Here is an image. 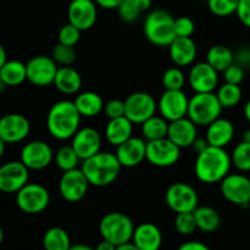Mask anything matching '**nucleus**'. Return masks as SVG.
I'll return each mask as SVG.
<instances>
[{"mask_svg": "<svg viewBox=\"0 0 250 250\" xmlns=\"http://www.w3.org/2000/svg\"><path fill=\"white\" fill-rule=\"evenodd\" d=\"M167 207L176 214L193 212L199 207V197L192 186L183 182L173 183L167 188L165 194Z\"/></svg>", "mask_w": 250, "mask_h": 250, "instance_id": "8", "label": "nucleus"}, {"mask_svg": "<svg viewBox=\"0 0 250 250\" xmlns=\"http://www.w3.org/2000/svg\"><path fill=\"white\" fill-rule=\"evenodd\" d=\"M7 59H6V51H5L4 46H0V66L5 65L7 62Z\"/></svg>", "mask_w": 250, "mask_h": 250, "instance_id": "51", "label": "nucleus"}, {"mask_svg": "<svg viewBox=\"0 0 250 250\" xmlns=\"http://www.w3.org/2000/svg\"><path fill=\"white\" fill-rule=\"evenodd\" d=\"M167 137L181 149L189 148L198 138L197 125L188 116L170 121Z\"/></svg>", "mask_w": 250, "mask_h": 250, "instance_id": "22", "label": "nucleus"}, {"mask_svg": "<svg viewBox=\"0 0 250 250\" xmlns=\"http://www.w3.org/2000/svg\"><path fill=\"white\" fill-rule=\"evenodd\" d=\"M180 250H209V247L202 242L189 241L187 243H183L180 247Z\"/></svg>", "mask_w": 250, "mask_h": 250, "instance_id": "47", "label": "nucleus"}, {"mask_svg": "<svg viewBox=\"0 0 250 250\" xmlns=\"http://www.w3.org/2000/svg\"><path fill=\"white\" fill-rule=\"evenodd\" d=\"M92 248L88 246H82V244H78V246H71V250H90Z\"/></svg>", "mask_w": 250, "mask_h": 250, "instance_id": "53", "label": "nucleus"}, {"mask_svg": "<svg viewBox=\"0 0 250 250\" xmlns=\"http://www.w3.org/2000/svg\"><path fill=\"white\" fill-rule=\"evenodd\" d=\"M54 160H55L56 166L63 172L77 168L80 161H82L75 149L72 148V146H63L59 148L54 154Z\"/></svg>", "mask_w": 250, "mask_h": 250, "instance_id": "34", "label": "nucleus"}, {"mask_svg": "<svg viewBox=\"0 0 250 250\" xmlns=\"http://www.w3.org/2000/svg\"><path fill=\"white\" fill-rule=\"evenodd\" d=\"M181 148L168 137L146 142V161L156 167H170L178 163Z\"/></svg>", "mask_w": 250, "mask_h": 250, "instance_id": "9", "label": "nucleus"}, {"mask_svg": "<svg viewBox=\"0 0 250 250\" xmlns=\"http://www.w3.org/2000/svg\"><path fill=\"white\" fill-rule=\"evenodd\" d=\"M208 146H209V143H208L207 138H205V139H203V138H197V139H195V141H194V143L192 144L193 150H194L197 154L202 153V151L204 150V149H207Z\"/></svg>", "mask_w": 250, "mask_h": 250, "instance_id": "49", "label": "nucleus"}, {"mask_svg": "<svg viewBox=\"0 0 250 250\" xmlns=\"http://www.w3.org/2000/svg\"><path fill=\"white\" fill-rule=\"evenodd\" d=\"M236 15L244 26L250 28V0H241L239 1Z\"/></svg>", "mask_w": 250, "mask_h": 250, "instance_id": "46", "label": "nucleus"}, {"mask_svg": "<svg viewBox=\"0 0 250 250\" xmlns=\"http://www.w3.org/2000/svg\"><path fill=\"white\" fill-rule=\"evenodd\" d=\"M4 241V231L2 229H0V243Z\"/></svg>", "mask_w": 250, "mask_h": 250, "instance_id": "55", "label": "nucleus"}, {"mask_svg": "<svg viewBox=\"0 0 250 250\" xmlns=\"http://www.w3.org/2000/svg\"><path fill=\"white\" fill-rule=\"evenodd\" d=\"M104 112L109 119H116V117L125 116L126 107H125V102L119 99H112L107 102L104 106Z\"/></svg>", "mask_w": 250, "mask_h": 250, "instance_id": "45", "label": "nucleus"}, {"mask_svg": "<svg viewBox=\"0 0 250 250\" xmlns=\"http://www.w3.org/2000/svg\"><path fill=\"white\" fill-rule=\"evenodd\" d=\"M115 249H116V247H115L112 243H110V242L105 241V239H103V241L97 246V250H115Z\"/></svg>", "mask_w": 250, "mask_h": 250, "instance_id": "50", "label": "nucleus"}, {"mask_svg": "<svg viewBox=\"0 0 250 250\" xmlns=\"http://www.w3.org/2000/svg\"><path fill=\"white\" fill-rule=\"evenodd\" d=\"M81 29L73 26L72 23L68 22L67 24H63L60 28L58 34L59 43H62L68 46H75L81 39Z\"/></svg>", "mask_w": 250, "mask_h": 250, "instance_id": "42", "label": "nucleus"}, {"mask_svg": "<svg viewBox=\"0 0 250 250\" xmlns=\"http://www.w3.org/2000/svg\"><path fill=\"white\" fill-rule=\"evenodd\" d=\"M175 31L177 37H192L195 31V23L190 17L180 16L175 21Z\"/></svg>", "mask_w": 250, "mask_h": 250, "instance_id": "43", "label": "nucleus"}, {"mask_svg": "<svg viewBox=\"0 0 250 250\" xmlns=\"http://www.w3.org/2000/svg\"><path fill=\"white\" fill-rule=\"evenodd\" d=\"M175 21L172 15L165 10H153L144 20V36L151 44L168 48L176 39Z\"/></svg>", "mask_w": 250, "mask_h": 250, "instance_id": "4", "label": "nucleus"}, {"mask_svg": "<svg viewBox=\"0 0 250 250\" xmlns=\"http://www.w3.org/2000/svg\"><path fill=\"white\" fill-rule=\"evenodd\" d=\"M54 85L63 94H76L82 87V77L71 66H60L54 80Z\"/></svg>", "mask_w": 250, "mask_h": 250, "instance_id": "27", "label": "nucleus"}, {"mask_svg": "<svg viewBox=\"0 0 250 250\" xmlns=\"http://www.w3.org/2000/svg\"><path fill=\"white\" fill-rule=\"evenodd\" d=\"M170 58L180 67L192 65L197 58L198 49L192 37H176L168 46Z\"/></svg>", "mask_w": 250, "mask_h": 250, "instance_id": "23", "label": "nucleus"}, {"mask_svg": "<svg viewBox=\"0 0 250 250\" xmlns=\"http://www.w3.org/2000/svg\"><path fill=\"white\" fill-rule=\"evenodd\" d=\"M241 0H208L211 14L219 17H227L236 14Z\"/></svg>", "mask_w": 250, "mask_h": 250, "instance_id": "37", "label": "nucleus"}, {"mask_svg": "<svg viewBox=\"0 0 250 250\" xmlns=\"http://www.w3.org/2000/svg\"><path fill=\"white\" fill-rule=\"evenodd\" d=\"M117 12H119V16L122 21L131 23V22L136 21L141 16L142 12L144 11L139 6L137 0H124L117 7Z\"/></svg>", "mask_w": 250, "mask_h": 250, "instance_id": "41", "label": "nucleus"}, {"mask_svg": "<svg viewBox=\"0 0 250 250\" xmlns=\"http://www.w3.org/2000/svg\"><path fill=\"white\" fill-rule=\"evenodd\" d=\"M94 0H72L68 5V22L81 31L90 29L97 22L98 9Z\"/></svg>", "mask_w": 250, "mask_h": 250, "instance_id": "17", "label": "nucleus"}, {"mask_svg": "<svg viewBox=\"0 0 250 250\" xmlns=\"http://www.w3.org/2000/svg\"><path fill=\"white\" fill-rule=\"evenodd\" d=\"M29 168L22 161H10L0 167V190L16 194L28 183Z\"/></svg>", "mask_w": 250, "mask_h": 250, "instance_id": "14", "label": "nucleus"}, {"mask_svg": "<svg viewBox=\"0 0 250 250\" xmlns=\"http://www.w3.org/2000/svg\"><path fill=\"white\" fill-rule=\"evenodd\" d=\"M89 186L82 168H73L62 173L59 182V192L66 202L77 203L85 197Z\"/></svg>", "mask_w": 250, "mask_h": 250, "instance_id": "11", "label": "nucleus"}, {"mask_svg": "<svg viewBox=\"0 0 250 250\" xmlns=\"http://www.w3.org/2000/svg\"><path fill=\"white\" fill-rule=\"evenodd\" d=\"M81 117L75 102L60 100L50 107L46 116V127L49 133L58 141L72 138L80 129Z\"/></svg>", "mask_w": 250, "mask_h": 250, "instance_id": "2", "label": "nucleus"}, {"mask_svg": "<svg viewBox=\"0 0 250 250\" xmlns=\"http://www.w3.org/2000/svg\"><path fill=\"white\" fill-rule=\"evenodd\" d=\"M197 221L198 229L205 233H212L216 231L221 224V217L219 212L211 207H198L193 211Z\"/></svg>", "mask_w": 250, "mask_h": 250, "instance_id": "30", "label": "nucleus"}, {"mask_svg": "<svg viewBox=\"0 0 250 250\" xmlns=\"http://www.w3.org/2000/svg\"><path fill=\"white\" fill-rule=\"evenodd\" d=\"M31 132L28 119L20 114L5 115L0 120V139L6 143L15 144L22 142Z\"/></svg>", "mask_w": 250, "mask_h": 250, "instance_id": "18", "label": "nucleus"}, {"mask_svg": "<svg viewBox=\"0 0 250 250\" xmlns=\"http://www.w3.org/2000/svg\"><path fill=\"white\" fill-rule=\"evenodd\" d=\"M222 107H233L242 100V89L239 84L225 83L219 88L216 93Z\"/></svg>", "mask_w": 250, "mask_h": 250, "instance_id": "35", "label": "nucleus"}, {"mask_svg": "<svg viewBox=\"0 0 250 250\" xmlns=\"http://www.w3.org/2000/svg\"><path fill=\"white\" fill-rule=\"evenodd\" d=\"M51 58L59 66H71L76 61V51L73 46L58 43L51 50Z\"/></svg>", "mask_w": 250, "mask_h": 250, "instance_id": "38", "label": "nucleus"}, {"mask_svg": "<svg viewBox=\"0 0 250 250\" xmlns=\"http://www.w3.org/2000/svg\"><path fill=\"white\" fill-rule=\"evenodd\" d=\"M49 204L50 194L48 189L39 183H27L16 193V205L24 214H41Z\"/></svg>", "mask_w": 250, "mask_h": 250, "instance_id": "7", "label": "nucleus"}, {"mask_svg": "<svg viewBox=\"0 0 250 250\" xmlns=\"http://www.w3.org/2000/svg\"><path fill=\"white\" fill-rule=\"evenodd\" d=\"M27 66V81L36 87H46L54 84L59 65L53 58L38 55L32 58Z\"/></svg>", "mask_w": 250, "mask_h": 250, "instance_id": "12", "label": "nucleus"}, {"mask_svg": "<svg viewBox=\"0 0 250 250\" xmlns=\"http://www.w3.org/2000/svg\"><path fill=\"white\" fill-rule=\"evenodd\" d=\"M132 241L138 250H158L163 244V234L156 225L144 222L134 229Z\"/></svg>", "mask_w": 250, "mask_h": 250, "instance_id": "24", "label": "nucleus"}, {"mask_svg": "<svg viewBox=\"0 0 250 250\" xmlns=\"http://www.w3.org/2000/svg\"><path fill=\"white\" fill-rule=\"evenodd\" d=\"M222 105L214 92L195 93L189 99L187 116L197 126H209L219 119L222 111Z\"/></svg>", "mask_w": 250, "mask_h": 250, "instance_id": "6", "label": "nucleus"}, {"mask_svg": "<svg viewBox=\"0 0 250 250\" xmlns=\"http://www.w3.org/2000/svg\"><path fill=\"white\" fill-rule=\"evenodd\" d=\"M188 106H189V99L182 92V89H165L158 103L159 112L168 122L187 116Z\"/></svg>", "mask_w": 250, "mask_h": 250, "instance_id": "15", "label": "nucleus"}, {"mask_svg": "<svg viewBox=\"0 0 250 250\" xmlns=\"http://www.w3.org/2000/svg\"><path fill=\"white\" fill-rule=\"evenodd\" d=\"M243 139H244V141L250 142V129H248V131H247L246 133L243 134Z\"/></svg>", "mask_w": 250, "mask_h": 250, "instance_id": "54", "label": "nucleus"}, {"mask_svg": "<svg viewBox=\"0 0 250 250\" xmlns=\"http://www.w3.org/2000/svg\"><path fill=\"white\" fill-rule=\"evenodd\" d=\"M236 55L225 45H214L209 49L207 61L219 72H224L227 67L234 63Z\"/></svg>", "mask_w": 250, "mask_h": 250, "instance_id": "32", "label": "nucleus"}, {"mask_svg": "<svg viewBox=\"0 0 250 250\" xmlns=\"http://www.w3.org/2000/svg\"><path fill=\"white\" fill-rule=\"evenodd\" d=\"M244 116H246V119L250 122V100L247 102L246 106H244Z\"/></svg>", "mask_w": 250, "mask_h": 250, "instance_id": "52", "label": "nucleus"}, {"mask_svg": "<svg viewBox=\"0 0 250 250\" xmlns=\"http://www.w3.org/2000/svg\"><path fill=\"white\" fill-rule=\"evenodd\" d=\"M116 156L122 167H136L146 160V141L138 137H131L116 146Z\"/></svg>", "mask_w": 250, "mask_h": 250, "instance_id": "20", "label": "nucleus"}, {"mask_svg": "<svg viewBox=\"0 0 250 250\" xmlns=\"http://www.w3.org/2000/svg\"><path fill=\"white\" fill-rule=\"evenodd\" d=\"M168 124L170 122L161 115L160 116L154 115V116H151L150 119H148L142 124L143 138L146 142L165 138V137H167L168 133Z\"/></svg>", "mask_w": 250, "mask_h": 250, "instance_id": "31", "label": "nucleus"}, {"mask_svg": "<svg viewBox=\"0 0 250 250\" xmlns=\"http://www.w3.org/2000/svg\"><path fill=\"white\" fill-rule=\"evenodd\" d=\"M71 146L83 161L99 153L102 148V137L99 132L93 127H84L76 132L75 136L72 137Z\"/></svg>", "mask_w": 250, "mask_h": 250, "instance_id": "21", "label": "nucleus"}, {"mask_svg": "<svg viewBox=\"0 0 250 250\" xmlns=\"http://www.w3.org/2000/svg\"><path fill=\"white\" fill-rule=\"evenodd\" d=\"M27 80L26 63L17 60H9L0 66V82L6 87H16Z\"/></svg>", "mask_w": 250, "mask_h": 250, "instance_id": "28", "label": "nucleus"}, {"mask_svg": "<svg viewBox=\"0 0 250 250\" xmlns=\"http://www.w3.org/2000/svg\"><path fill=\"white\" fill-rule=\"evenodd\" d=\"M231 156L224 148L209 146L202 153L197 154L194 172L198 180L205 185L221 182L231 170Z\"/></svg>", "mask_w": 250, "mask_h": 250, "instance_id": "1", "label": "nucleus"}, {"mask_svg": "<svg viewBox=\"0 0 250 250\" xmlns=\"http://www.w3.org/2000/svg\"><path fill=\"white\" fill-rule=\"evenodd\" d=\"M134 225L127 215L122 212H109L105 215L99 224V232L103 239L110 242L116 249L124 243L132 241Z\"/></svg>", "mask_w": 250, "mask_h": 250, "instance_id": "5", "label": "nucleus"}, {"mask_svg": "<svg viewBox=\"0 0 250 250\" xmlns=\"http://www.w3.org/2000/svg\"><path fill=\"white\" fill-rule=\"evenodd\" d=\"M186 83L185 73L178 67H171L164 72L163 85L167 90L182 89Z\"/></svg>", "mask_w": 250, "mask_h": 250, "instance_id": "40", "label": "nucleus"}, {"mask_svg": "<svg viewBox=\"0 0 250 250\" xmlns=\"http://www.w3.org/2000/svg\"><path fill=\"white\" fill-rule=\"evenodd\" d=\"M231 159L237 170L242 172L250 171V142L243 139V142L237 144L232 151Z\"/></svg>", "mask_w": 250, "mask_h": 250, "instance_id": "36", "label": "nucleus"}, {"mask_svg": "<svg viewBox=\"0 0 250 250\" xmlns=\"http://www.w3.org/2000/svg\"><path fill=\"white\" fill-rule=\"evenodd\" d=\"M125 107H126L125 116L128 117L133 124L142 125L155 115L158 104L149 93L136 92L126 98Z\"/></svg>", "mask_w": 250, "mask_h": 250, "instance_id": "13", "label": "nucleus"}, {"mask_svg": "<svg viewBox=\"0 0 250 250\" xmlns=\"http://www.w3.org/2000/svg\"><path fill=\"white\" fill-rule=\"evenodd\" d=\"M188 82L195 93L214 92L219 83V71L209 62H198L190 68Z\"/></svg>", "mask_w": 250, "mask_h": 250, "instance_id": "19", "label": "nucleus"}, {"mask_svg": "<svg viewBox=\"0 0 250 250\" xmlns=\"http://www.w3.org/2000/svg\"><path fill=\"white\" fill-rule=\"evenodd\" d=\"M133 122L126 116L110 119L105 127V137L111 146H119L132 137Z\"/></svg>", "mask_w": 250, "mask_h": 250, "instance_id": "26", "label": "nucleus"}, {"mask_svg": "<svg viewBox=\"0 0 250 250\" xmlns=\"http://www.w3.org/2000/svg\"><path fill=\"white\" fill-rule=\"evenodd\" d=\"M122 165L120 164L116 154L99 151L95 155L82 161V171L94 187H106L111 185L121 172Z\"/></svg>", "mask_w": 250, "mask_h": 250, "instance_id": "3", "label": "nucleus"}, {"mask_svg": "<svg viewBox=\"0 0 250 250\" xmlns=\"http://www.w3.org/2000/svg\"><path fill=\"white\" fill-rule=\"evenodd\" d=\"M220 190L222 197L231 204L244 209L250 205V178L242 173H229L220 182Z\"/></svg>", "mask_w": 250, "mask_h": 250, "instance_id": "10", "label": "nucleus"}, {"mask_svg": "<svg viewBox=\"0 0 250 250\" xmlns=\"http://www.w3.org/2000/svg\"><path fill=\"white\" fill-rule=\"evenodd\" d=\"M53 149L43 141H32L21 150V161L32 171L48 167L54 160Z\"/></svg>", "mask_w": 250, "mask_h": 250, "instance_id": "16", "label": "nucleus"}, {"mask_svg": "<svg viewBox=\"0 0 250 250\" xmlns=\"http://www.w3.org/2000/svg\"><path fill=\"white\" fill-rule=\"evenodd\" d=\"M94 1L97 2L98 6L103 7V9L114 10L117 9L124 0H94Z\"/></svg>", "mask_w": 250, "mask_h": 250, "instance_id": "48", "label": "nucleus"}, {"mask_svg": "<svg viewBox=\"0 0 250 250\" xmlns=\"http://www.w3.org/2000/svg\"><path fill=\"white\" fill-rule=\"evenodd\" d=\"M175 229L182 236H189L198 229L197 221L193 212H181L176 214L175 219Z\"/></svg>", "mask_w": 250, "mask_h": 250, "instance_id": "39", "label": "nucleus"}, {"mask_svg": "<svg viewBox=\"0 0 250 250\" xmlns=\"http://www.w3.org/2000/svg\"><path fill=\"white\" fill-rule=\"evenodd\" d=\"M43 246L46 250H68L71 249L70 236L61 227H51L44 233Z\"/></svg>", "mask_w": 250, "mask_h": 250, "instance_id": "33", "label": "nucleus"}, {"mask_svg": "<svg viewBox=\"0 0 250 250\" xmlns=\"http://www.w3.org/2000/svg\"><path fill=\"white\" fill-rule=\"evenodd\" d=\"M234 137V126L229 120L219 119L215 120L214 122L208 126L207 129V141L209 146H219V148H225L231 143Z\"/></svg>", "mask_w": 250, "mask_h": 250, "instance_id": "25", "label": "nucleus"}, {"mask_svg": "<svg viewBox=\"0 0 250 250\" xmlns=\"http://www.w3.org/2000/svg\"><path fill=\"white\" fill-rule=\"evenodd\" d=\"M75 105L83 117H95L104 110V102L95 92H83L76 97Z\"/></svg>", "mask_w": 250, "mask_h": 250, "instance_id": "29", "label": "nucleus"}, {"mask_svg": "<svg viewBox=\"0 0 250 250\" xmlns=\"http://www.w3.org/2000/svg\"><path fill=\"white\" fill-rule=\"evenodd\" d=\"M244 68L239 63H232L229 67L224 71L225 82L232 84H241L244 81Z\"/></svg>", "mask_w": 250, "mask_h": 250, "instance_id": "44", "label": "nucleus"}]
</instances>
